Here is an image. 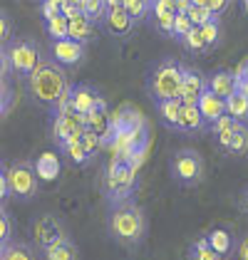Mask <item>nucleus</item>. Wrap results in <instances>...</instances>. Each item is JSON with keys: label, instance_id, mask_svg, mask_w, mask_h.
Segmentation results:
<instances>
[{"label": "nucleus", "instance_id": "obj_1", "mask_svg": "<svg viewBox=\"0 0 248 260\" xmlns=\"http://www.w3.org/2000/svg\"><path fill=\"white\" fill-rule=\"evenodd\" d=\"M107 233L124 248H137L146 238V213L134 199L107 206Z\"/></svg>", "mask_w": 248, "mask_h": 260}, {"label": "nucleus", "instance_id": "obj_2", "mask_svg": "<svg viewBox=\"0 0 248 260\" xmlns=\"http://www.w3.org/2000/svg\"><path fill=\"white\" fill-rule=\"evenodd\" d=\"M70 80H67V72L65 67L57 64L52 57H45V62L40 64V70L30 77V94H33V102L38 107H45V109H57L67 92H70Z\"/></svg>", "mask_w": 248, "mask_h": 260}, {"label": "nucleus", "instance_id": "obj_3", "mask_svg": "<svg viewBox=\"0 0 248 260\" xmlns=\"http://www.w3.org/2000/svg\"><path fill=\"white\" fill-rule=\"evenodd\" d=\"M42 62H45V55L40 45L30 38H18L3 47V80H8L10 75L30 80L40 70Z\"/></svg>", "mask_w": 248, "mask_h": 260}, {"label": "nucleus", "instance_id": "obj_4", "mask_svg": "<svg viewBox=\"0 0 248 260\" xmlns=\"http://www.w3.org/2000/svg\"><path fill=\"white\" fill-rule=\"evenodd\" d=\"M184 70L186 64H181L174 57H164V60H159L154 64V70L146 77V94L151 97L154 104L179 100L181 84H184Z\"/></svg>", "mask_w": 248, "mask_h": 260}, {"label": "nucleus", "instance_id": "obj_5", "mask_svg": "<svg viewBox=\"0 0 248 260\" xmlns=\"http://www.w3.org/2000/svg\"><path fill=\"white\" fill-rule=\"evenodd\" d=\"M102 188H104L107 206L134 199V193H137V188H139V176H137V169H134V166H132L127 159L112 156V159H109V164H107V171H104Z\"/></svg>", "mask_w": 248, "mask_h": 260}, {"label": "nucleus", "instance_id": "obj_6", "mask_svg": "<svg viewBox=\"0 0 248 260\" xmlns=\"http://www.w3.org/2000/svg\"><path fill=\"white\" fill-rule=\"evenodd\" d=\"M169 174L174 183L184 186V188H194L199 186L204 176H206V161L204 156L191 149V146H184V149H176L171 156H169Z\"/></svg>", "mask_w": 248, "mask_h": 260}, {"label": "nucleus", "instance_id": "obj_7", "mask_svg": "<svg viewBox=\"0 0 248 260\" xmlns=\"http://www.w3.org/2000/svg\"><path fill=\"white\" fill-rule=\"evenodd\" d=\"M3 169L8 174V186H10V199L15 201H33L38 196V186H40V176L35 171V164L27 159H18L13 164L3 161Z\"/></svg>", "mask_w": 248, "mask_h": 260}, {"label": "nucleus", "instance_id": "obj_8", "mask_svg": "<svg viewBox=\"0 0 248 260\" xmlns=\"http://www.w3.org/2000/svg\"><path fill=\"white\" fill-rule=\"evenodd\" d=\"M30 236H33V243L40 248V250H47V248H55L65 243L67 238V228L55 213H42L38 218H33L30 223Z\"/></svg>", "mask_w": 248, "mask_h": 260}, {"label": "nucleus", "instance_id": "obj_9", "mask_svg": "<svg viewBox=\"0 0 248 260\" xmlns=\"http://www.w3.org/2000/svg\"><path fill=\"white\" fill-rule=\"evenodd\" d=\"M87 132V117L70 112H57L52 119V141L57 144V149H65L75 141H80Z\"/></svg>", "mask_w": 248, "mask_h": 260}, {"label": "nucleus", "instance_id": "obj_10", "mask_svg": "<svg viewBox=\"0 0 248 260\" xmlns=\"http://www.w3.org/2000/svg\"><path fill=\"white\" fill-rule=\"evenodd\" d=\"M112 129L114 139H134L139 134H146V119L134 104H122L112 114Z\"/></svg>", "mask_w": 248, "mask_h": 260}, {"label": "nucleus", "instance_id": "obj_11", "mask_svg": "<svg viewBox=\"0 0 248 260\" xmlns=\"http://www.w3.org/2000/svg\"><path fill=\"white\" fill-rule=\"evenodd\" d=\"M137 25L129 18V13L124 10L122 0H107V20H104V30L114 38H127L132 35Z\"/></svg>", "mask_w": 248, "mask_h": 260}, {"label": "nucleus", "instance_id": "obj_12", "mask_svg": "<svg viewBox=\"0 0 248 260\" xmlns=\"http://www.w3.org/2000/svg\"><path fill=\"white\" fill-rule=\"evenodd\" d=\"M208 89V77L201 70L186 67L184 70V84H181V94L179 102L184 107H199V100L204 97V92Z\"/></svg>", "mask_w": 248, "mask_h": 260}, {"label": "nucleus", "instance_id": "obj_13", "mask_svg": "<svg viewBox=\"0 0 248 260\" xmlns=\"http://www.w3.org/2000/svg\"><path fill=\"white\" fill-rule=\"evenodd\" d=\"M176 0H154V10H151V27L162 35L174 40V20H176Z\"/></svg>", "mask_w": 248, "mask_h": 260}, {"label": "nucleus", "instance_id": "obj_14", "mask_svg": "<svg viewBox=\"0 0 248 260\" xmlns=\"http://www.w3.org/2000/svg\"><path fill=\"white\" fill-rule=\"evenodd\" d=\"M50 57L62 64V67H77L82 64L84 60V45L75 40H57V42H50Z\"/></svg>", "mask_w": 248, "mask_h": 260}, {"label": "nucleus", "instance_id": "obj_15", "mask_svg": "<svg viewBox=\"0 0 248 260\" xmlns=\"http://www.w3.org/2000/svg\"><path fill=\"white\" fill-rule=\"evenodd\" d=\"M102 100L100 92L89 84H75L70 89V104H72V112L75 114H82V117H89L97 107V102Z\"/></svg>", "mask_w": 248, "mask_h": 260}, {"label": "nucleus", "instance_id": "obj_16", "mask_svg": "<svg viewBox=\"0 0 248 260\" xmlns=\"http://www.w3.org/2000/svg\"><path fill=\"white\" fill-rule=\"evenodd\" d=\"M208 89L221 97V100H228L238 92V80H236V72L231 70H219L213 75H208Z\"/></svg>", "mask_w": 248, "mask_h": 260}, {"label": "nucleus", "instance_id": "obj_17", "mask_svg": "<svg viewBox=\"0 0 248 260\" xmlns=\"http://www.w3.org/2000/svg\"><path fill=\"white\" fill-rule=\"evenodd\" d=\"M199 112L204 114L206 124L211 126V124H216L221 117H226V100L216 97L211 89H206V92H204V97L199 100Z\"/></svg>", "mask_w": 248, "mask_h": 260}, {"label": "nucleus", "instance_id": "obj_18", "mask_svg": "<svg viewBox=\"0 0 248 260\" xmlns=\"http://www.w3.org/2000/svg\"><path fill=\"white\" fill-rule=\"evenodd\" d=\"M87 129H89V132H95V134H100L102 139L109 134V132H112V114H109V109H107V102H104V97L97 102L95 112L87 117Z\"/></svg>", "mask_w": 248, "mask_h": 260}, {"label": "nucleus", "instance_id": "obj_19", "mask_svg": "<svg viewBox=\"0 0 248 260\" xmlns=\"http://www.w3.org/2000/svg\"><path fill=\"white\" fill-rule=\"evenodd\" d=\"M157 107V117L159 121L169 126V129H174V132H179V121H181V112H184V104L179 100H169V102H159V104H154Z\"/></svg>", "mask_w": 248, "mask_h": 260}, {"label": "nucleus", "instance_id": "obj_20", "mask_svg": "<svg viewBox=\"0 0 248 260\" xmlns=\"http://www.w3.org/2000/svg\"><path fill=\"white\" fill-rule=\"evenodd\" d=\"M206 119L199 112V107H184L181 121H179V134H201L206 132Z\"/></svg>", "mask_w": 248, "mask_h": 260}, {"label": "nucleus", "instance_id": "obj_21", "mask_svg": "<svg viewBox=\"0 0 248 260\" xmlns=\"http://www.w3.org/2000/svg\"><path fill=\"white\" fill-rule=\"evenodd\" d=\"M241 126V121H236L233 117H221V119L216 121V124H211L208 129H211V134L216 137V144L221 146V149H226L228 141L233 139V134H236V129Z\"/></svg>", "mask_w": 248, "mask_h": 260}, {"label": "nucleus", "instance_id": "obj_22", "mask_svg": "<svg viewBox=\"0 0 248 260\" xmlns=\"http://www.w3.org/2000/svg\"><path fill=\"white\" fill-rule=\"evenodd\" d=\"M95 30H97V27H95V25H92V22L80 13L77 18H72V20H70V40L80 42V45L87 47V42L95 40Z\"/></svg>", "mask_w": 248, "mask_h": 260}, {"label": "nucleus", "instance_id": "obj_23", "mask_svg": "<svg viewBox=\"0 0 248 260\" xmlns=\"http://www.w3.org/2000/svg\"><path fill=\"white\" fill-rule=\"evenodd\" d=\"M124 10L129 13V18L139 27L142 22L151 20V10H154V0H122Z\"/></svg>", "mask_w": 248, "mask_h": 260}, {"label": "nucleus", "instance_id": "obj_24", "mask_svg": "<svg viewBox=\"0 0 248 260\" xmlns=\"http://www.w3.org/2000/svg\"><path fill=\"white\" fill-rule=\"evenodd\" d=\"M80 10L95 27H104L107 20V0H80Z\"/></svg>", "mask_w": 248, "mask_h": 260}, {"label": "nucleus", "instance_id": "obj_25", "mask_svg": "<svg viewBox=\"0 0 248 260\" xmlns=\"http://www.w3.org/2000/svg\"><path fill=\"white\" fill-rule=\"evenodd\" d=\"M0 260H38V255H35V248L30 243L13 240L10 245L0 248Z\"/></svg>", "mask_w": 248, "mask_h": 260}, {"label": "nucleus", "instance_id": "obj_26", "mask_svg": "<svg viewBox=\"0 0 248 260\" xmlns=\"http://www.w3.org/2000/svg\"><path fill=\"white\" fill-rule=\"evenodd\" d=\"M35 171H38L40 181H55L57 174H60V159H57L55 154L45 151V154H40L38 161H35Z\"/></svg>", "mask_w": 248, "mask_h": 260}, {"label": "nucleus", "instance_id": "obj_27", "mask_svg": "<svg viewBox=\"0 0 248 260\" xmlns=\"http://www.w3.org/2000/svg\"><path fill=\"white\" fill-rule=\"evenodd\" d=\"M226 114L241 124H248V97L243 92H236L233 97L226 100Z\"/></svg>", "mask_w": 248, "mask_h": 260}, {"label": "nucleus", "instance_id": "obj_28", "mask_svg": "<svg viewBox=\"0 0 248 260\" xmlns=\"http://www.w3.org/2000/svg\"><path fill=\"white\" fill-rule=\"evenodd\" d=\"M228 156H236V159H243L248 154V124H241L233 134V139L228 141V146L224 149Z\"/></svg>", "mask_w": 248, "mask_h": 260}, {"label": "nucleus", "instance_id": "obj_29", "mask_svg": "<svg viewBox=\"0 0 248 260\" xmlns=\"http://www.w3.org/2000/svg\"><path fill=\"white\" fill-rule=\"evenodd\" d=\"M42 260H80V250L72 240H65L55 248L42 250Z\"/></svg>", "mask_w": 248, "mask_h": 260}, {"label": "nucleus", "instance_id": "obj_30", "mask_svg": "<svg viewBox=\"0 0 248 260\" xmlns=\"http://www.w3.org/2000/svg\"><path fill=\"white\" fill-rule=\"evenodd\" d=\"M45 32H47V38L52 42L67 40V38H70V20H67L65 15H57V18L45 22Z\"/></svg>", "mask_w": 248, "mask_h": 260}, {"label": "nucleus", "instance_id": "obj_31", "mask_svg": "<svg viewBox=\"0 0 248 260\" xmlns=\"http://www.w3.org/2000/svg\"><path fill=\"white\" fill-rule=\"evenodd\" d=\"M189 18L194 20V25L196 27H204L206 22H211L216 15L208 10V5H206V0H194V3H189Z\"/></svg>", "mask_w": 248, "mask_h": 260}, {"label": "nucleus", "instance_id": "obj_32", "mask_svg": "<svg viewBox=\"0 0 248 260\" xmlns=\"http://www.w3.org/2000/svg\"><path fill=\"white\" fill-rule=\"evenodd\" d=\"M189 260H224L213 248H211V243L206 238H199L191 243V248H189Z\"/></svg>", "mask_w": 248, "mask_h": 260}, {"label": "nucleus", "instance_id": "obj_33", "mask_svg": "<svg viewBox=\"0 0 248 260\" xmlns=\"http://www.w3.org/2000/svg\"><path fill=\"white\" fill-rule=\"evenodd\" d=\"M62 154H65V156H70V161H72V164H77V166H87L89 161L95 159V156L87 151V146L82 144V139L75 141V144H70V146H65V149H62Z\"/></svg>", "mask_w": 248, "mask_h": 260}, {"label": "nucleus", "instance_id": "obj_34", "mask_svg": "<svg viewBox=\"0 0 248 260\" xmlns=\"http://www.w3.org/2000/svg\"><path fill=\"white\" fill-rule=\"evenodd\" d=\"M206 240L211 243V248H213L221 258H224L228 250H231V233H228V231H224V228H213V231L206 236Z\"/></svg>", "mask_w": 248, "mask_h": 260}, {"label": "nucleus", "instance_id": "obj_35", "mask_svg": "<svg viewBox=\"0 0 248 260\" xmlns=\"http://www.w3.org/2000/svg\"><path fill=\"white\" fill-rule=\"evenodd\" d=\"M201 35H204V42H206V50H216L219 45H221V20L219 18H213L211 22H206L204 27H201Z\"/></svg>", "mask_w": 248, "mask_h": 260}, {"label": "nucleus", "instance_id": "obj_36", "mask_svg": "<svg viewBox=\"0 0 248 260\" xmlns=\"http://www.w3.org/2000/svg\"><path fill=\"white\" fill-rule=\"evenodd\" d=\"M184 45L186 50L191 52V55H206L208 50H206V42H204V35H201V27H194L189 35L184 38Z\"/></svg>", "mask_w": 248, "mask_h": 260}, {"label": "nucleus", "instance_id": "obj_37", "mask_svg": "<svg viewBox=\"0 0 248 260\" xmlns=\"http://www.w3.org/2000/svg\"><path fill=\"white\" fill-rule=\"evenodd\" d=\"M194 27H196V25H194V20L189 18V13H181V10H179V13H176V20H174V42L181 45L184 38L194 30Z\"/></svg>", "mask_w": 248, "mask_h": 260}, {"label": "nucleus", "instance_id": "obj_38", "mask_svg": "<svg viewBox=\"0 0 248 260\" xmlns=\"http://www.w3.org/2000/svg\"><path fill=\"white\" fill-rule=\"evenodd\" d=\"M13 218H10V213H8V208H3V213H0V248H5V245H10L13 243Z\"/></svg>", "mask_w": 248, "mask_h": 260}, {"label": "nucleus", "instance_id": "obj_39", "mask_svg": "<svg viewBox=\"0 0 248 260\" xmlns=\"http://www.w3.org/2000/svg\"><path fill=\"white\" fill-rule=\"evenodd\" d=\"M40 15L42 20H52V18H57L62 15V0H42L40 3Z\"/></svg>", "mask_w": 248, "mask_h": 260}, {"label": "nucleus", "instance_id": "obj_40", "mask_svg": "<svg viewBox=\"0 0 248 260\" xmlns=\"http://www.w3.org/2000/svg\"><path fill=\"white\" fill-rule=\"evenodd\" d=\"M0 40H3V47L13 42V25H10V18H8V10H3V20H0Z\"/></svg>", "mask_w": 248, "mask_h": 260}, {"label": "nucleus", "instance_id": "obj_41", "mask_svg": "<svg viewBox=\"0 0 248 260\" xmlns=\"http://www.w3.org/2000/svg\"><path fill=\"white\" fill-rule=\"evenodd\" d=\"M10 104H13V89H10V84L8 80H3V117H8L10 114Z\"/></svg>", "mask_w": 248, "mask_h": 260}, {"label": "nucleus", "instance_id": "obj_42", "mask_svg": "<svg viewBox=\"0 0 248 260\" xmlns=\"http://www.w3.org/2000/svg\"><path fill=\"white\" fill-rule=\"evenodd\" d=\"M206 5H208V10H211L216 18H219L224 10H228V3H226V0H206Z\"/></svg>", "mask_w": 248, "mask_h": 260}, {"label": "nucleus", "instance_id": "obj_43", "mask_svg": "<svg viewBox=\"0 0 248 260\" xmlns=\"http://www.w3.org/2000/svg\"><path fill=\"white\" fill-rule=\"evenodd\" d=\"M238 260H248V236H243V238L238 240Z\"/></svg>", "mask_w": 248, "mask_h": 260}, {"label": "nucleus", "instance_id": "obj_44", "mask_svg": "<svg viewBox=\"0 0 248 260\" xmlns=\"http://www.w3.org/2000/svg\"><path fill=\"white\" fill-rule=\"evenodd\" d=\"M238 208H241V211L248 216V188H243V193L238 196Z\"/></svg>", "mask_w": 248, "mask_h": 260}, {"label": "nucleus", "instance_id": "obj_45", "mask_svg": "<svg viewBox=\"0 0 248 260\" xmlns=\"http://www.w3.org/2000/svg\"><path fill=\"white\" fill-rule=\"evenodd\" d=\"M243 10H246V13H248V0H246V3H243Z\"/></svg>", "mask_w": 248, "mask_h": 260}]
</instances>
